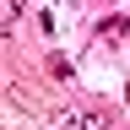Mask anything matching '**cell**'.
Listing matches in <instances>:
<instances>
[{"instance_id":"cell-1","label":"cell","mask_w":130,"mask_h":130,"mask_svg":"<svg viewBox=\"0 0 130 130\" xmlns=\"http://www.w3.org/2000/svg\"><path fill=\"white\" fill-rule=\"evenodd\" d=\"M81 125H87V130H103V114H98V108H87V114H81Z\"/></svg>"}]
</instances>
